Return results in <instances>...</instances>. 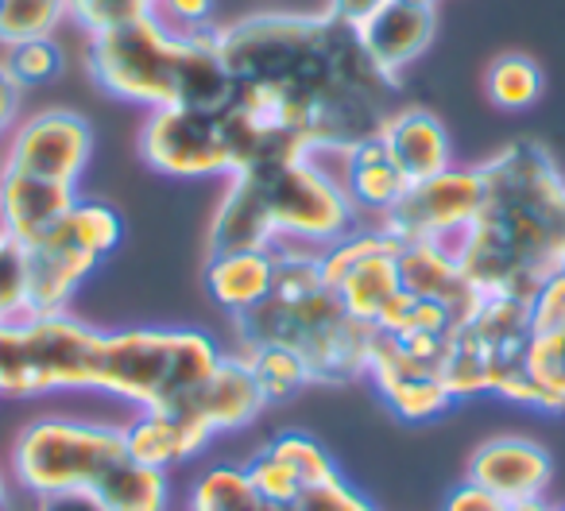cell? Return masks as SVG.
Wrapping results in <instances>:
<instances>
[{
	"label": "cell",
	"mask_w": 565,
	"mask_h": 511,
	"mask_svg": "<svg viewBox=\"0 0 565 511\" xmlns=\"http://www.w3.org/2000/svg\"><path fill=\"white\" fill-rule=\"evenodd\" d=\"M338 159H341V167L333 174H338L345 198L353 202L356 221H369V225L387 221V213L403 202L411 182H407V174L387 159V151L380 148L376 136L338 151Z\"/></svg>",
	"instance_id": "obj_22"
},
{
	"label": "cell",
	"mask_w": 565,
	"mask_h": 511,
	"mask_svg": "<svg viewBox=\"0 0 565 511\" xmlns=\"http://www.w3.org/2000/svg\"><path fill=\"white\" fill-rule=\"evenodd\" d=\"M205 291L225 315L241 318L271 295L275 252L271 248H233L205 256Z\"/></svg>",
	"instance_id": "obj_25"
},
{
	"label": "cell",
	"mask_w": 565,
	"mask_h": 511,
	"mask_svg": "<svg viewBox=\"0 0 565 511\" xmlns=\"http://www.w3.org/2000/svg\"><path fill=\"white\" fill-rule=\"evenodd\" d=\"M465 480L500 500H542L554 480V457L523 434H495L469 454Z\"/></svg>",
	"instance_id": "obj_16"
},
{
	"label": "cell",
	"mask_w": 565,
	"mask_h": 511,
	"mask_svg": "<svg viewBox=\"0 0 565 511\" xmlns=\"http://www.w3.org/2000/svg\"><path fill=\"white\" fill-rule=\"evenodd\" d=\"M140 156L151 171L171 179H213L236 174L233 143H228L225 117L217 109L198 105H171L148 113L140 128Z\"/></svg>",
	"instance_id": "obj_11"
},
{
	"label": "cell",
	"mask_w": 565,
	"mask_h": 511,
	"mask_svg": "<svg viewBox=\"0 0 565 511\" xmlns=\"http://www.w3.org/2000/svg\"><path fill=\"white\" fill-rule=\"evenodd\" d=\"M156 9V0H71V20L86 35L105 32V28L140 20Z\"/></svg>",
	"instance_id": "obj_36"
},
{
	"label": "cell",
	"mask_w": 565,
	"mask_h": 511,
	"mask_svg": "<svg viewBox=\"0 0 565 511\" xmlns=\"http://www.w3.org/2000/svg\"><path fill=\"white\" fill-rule=\"evenodd\" d=\"M228 71L225 125L236 174L282 159L345 151L392 117V82L361 35L330 12H256L217 28Z\"/></svg>",
	"instance_id": "obj_1"
},
{
	"label": "cell",
	"mask_w": 565,
	"mask_h": 511,
	"mask_svg": "<svg viewBox=\"0 0 565 511\" xmlns=\"http://www.w3.org/2000/svg\"><path fill=\"white\" fill-rule=\"evenodd\" d=\"M364 380L376 384L380 400L403 423H434L457 403L441 380V364L418 361L384 333H376V341H372V361Z\"/></svg>",
	"instance_id": "obj_14"
},
{
	"label": "cell",
	"mask_w": 565,
	"mask_h": 511,
	"mask_svg": "<svg viewBox=\"0 0 565 511\" xmlns=\"http://www.w3.org/2000/svg\"><path fill=\"white\" fill-rule=\"evenodd\" d=\"M546 511H565V503H562V508H546Z\"/></svg>",
	"instance_id": "obj_46"
},
{
	"label": "cell",
	"mask_w": 565,
	"mask_h": 511,
	"mask_svg": "<svg viewBox=\"0 0 565 511\" xmlns=\"http://www.w3.org/2000/svg\"><path fill=\"white\" fill-rule=\"evenodd\" d=\"M484 205V179L480 167H449V171L423 179L403 194V202L380 225L392 228L399 241H430L454 252L461 260V244L469 236Z\"/></svg>",
	"instance_id": "obj_12"
},
{
	"label": "cell",
	"mask_w": 565,
	"mask_h": 511,
	"mask_svg": "<svg viewBox=\"0 0 565 511\" xmlns=\"http://www.w3.org/2000/svg\"><path fill=\"white\" fill-rule=\"evenodd\" d=\"M275 284L256 310L233 318L241 349H291L310 384H349L369 376L376 330L353 318L322 279V252L275 244Z\"/></svg>",
	"instance_id": "obj_4"
},
{
	"label": "cell",
	"mask_w": 565,
	"mask_h": 511,
	"mask_svg": "<svg viewBox=\"0 0 565 511\" xmlns=\"http://www.w3.org/2000/svg\"><path fill=\"white\" fill-rule=\"evenodd\" d=\"M66 228L78 236V244H86L97 260H109L113 252L125 241V217L113 210L109 202H94V198H78L71 213H66Z\"/></svg>",
	"instance_id": "obj_32"
},
{
	"label": "cell",
	"mask_w": 565,
	"mask_h": 511,
	"mask_svg": "<svg viewBox=\"0 0 565 511\" xmlns=\"http://www.w3.org/2000/svg\"><path fill=\"white\" fill-rule=\"evenodd\" d=\"M356 225V210L330 163L318 156L282 159L228 174L225 198L213 210L205 233V256L275 244H302L322 252Z\"/></svg>",
	"instance_id": "obj_3"
},
{
	"label": "cell",
	"mask_w": 565,
	"mask_h": 511,
	"mask_svg": "<svg viewBox=\"0 0 565 511\" xmlns=\"http://www.w3.org/2000/svg\"><path fill=\"white\" fill-rule=\"evenodd\" d=\"M63 47L55 40H28L17 43V47L4 51V66L12 71V78L20 82L24 89L32 86H47L63 74Z\"/></svg>",
	"instance_id": "obj_33"
},
{
	"label": "cell",
	"mask_w": 565,
	"mask_h": 511,
	"mask_svg": "<svg viewBox=\"0 0 565 511\" xmlns=\"http://www.w3.org/2000/svg\"><path fill=\"white\" fill-rule=\"evenodd\" d=\"M542 89H546V78H542V66L534 63L531 55H500L488 63L484 71V94L495 109L503 113H523L531 105H539Z\"/></svg>",
	"instance_id": "obj_27"
},
{
	"label": "cell",
	"mask_w": 565,
	"mask_h": 511,
	"mask_svg": "<svg viewBox=\"0 0 565 511\" xmlns=\"http://www.w3.org/2000/svg\"><path fill=\"white\" fill-rule=\"evenodd\" d=\"M102 333L71 310L0 326V395L35 400L51 392H94Z\"/></svg>",
	"instance_id": "obj_8"
},
{
	"label": "cell",
	"mask_w": 565,
	"mask_h": 511,
	"mask_svg": "<svg viewBox=\"0 0 565 511\" xmlns=\"http://www.w3.org/2000/svg\"><path fill=\"white\" fill-rule=\"evenodd\" d=\"M9 500H12V488H9V477L0 469V511H9Z\"/></svg>",
	"instance_id": "obj_44"
},
{
	"label": "cell",
	"mask_w": 565,
	"mask_h": 511,
	"mask_svg": "<svg viewBox=\"0 0 565 511\" xmlns=\"http://www.w3.org/2000/svg\"><path fill=\"white\" fill-rule=\"evenodd\" d=\"M94 125L74 109H40L17 120L9 140L0 143V167L40 174L51 182L78 187L94 159Z\"/></svg>",
	"instance_id": "obj_13"
},
{
	"label": "cell",
	"mask_w": 565,
	"mask_h": 511,
	"mask_svg": "<svg viewBox=\"0 0 565 511\" xmlns=\"http://www.w3.org/2000/svg\"><path fill=\"white\" fill-rule=\"evenodd\" d=\"M186 511H264L244 465H213L198 472L186 492Z\"/></svg>",
	"instance_id": "obj_28"
},
{
	"label": "cell",
	"mask_w": 565,
	"mask_h": 511,
	"mask_svg": "<svg viewBox=\"0 0 565 511\" xmlns=\"http://www.w3.org/2000/svg\"><path fill=\"white\" fill-rule=\"evenodd\" d=\"M495 395L539 415H565V326L534 330L523 364L500 380Z\"/></svg>",
	"instance_id": "obj_21"
},
{
	"label": "cell",
	"mask_w": 565,
	"mask_h": 511,
	"mask_svg": "<svg viewBox=\"0 0 565 511\" xmlns=\"http://www.w3.org/2000/svg\"><path fill=\"white\" fill-rule=\"evenodd\" d=\"M86 71L102 94L151 113L171 105L217 109L228 102V71L217 55V28L182 35L151 12L89 35Z\"/></svg>",
	"instance_id": "obj_5"
},
{
	"label": "cell",
	"mask_w": 565,
	"mask_h": 511,
	"mask_svg": "<svg viewBox=\"0 0 565 511\" xmlns=\"http://www.w3.org/2000/svg\"><path fill=\"white\" fill-rule=\"evenodd\" d=\"M24 94H28V89L20 86L17 78H12V71L4 66V58H0V143L9 140V132L17 128Z\"/></svg>",
	"instance_id": "obj_40"
},
{
	"label": "cell",
	"mask_w": 565,
	"mask_h": 511,
	"mask_svg": "<svg viewBox=\"0 0 565 511\" xmlns=\"http://www.w3.org/2000/svg\"><path fill=\"white\" fill-rule=\"evenodd\" d=\"M213 9H217V0H156L151 17L163 20L171 32L194 35V32H210V28H217L213 24Z\"/></svg>",
	"instance_id": "obj_37"
},
{
	"label": "cell",
	"mask_w": 565,
	"mask_h": 511,
	"mask_svg": "<svg viewBox=\"0 0 565 511\" xmlns=\"http://www.w3.org/2000/svg\"><path fill=\"white\" fill-rule=\"evenodd\" d=\"M264 511H376L345 477L330 480V485L302 488L299 496L282 503H264Z\"/></svg>",
	"instance_id": "obj_35"
},
{
	"label": "cell",
	"mask_w": 565,
	"mask_h": 511,
	"mask_svg": "<svg viewBox=\"0 0 565 511\" xmlns=\"http://www.w3.org/2000/svg\"><path fill=\"white\" fill-rule=\"evenodd\" d=\"M356 35H361L364 55L392 82H403L407 66L418 63L430 51L434 35H438V9H418V4L392 0L369 24L356 28Z\"/></svg>",
	"instance_id": "obj_19"
},
{
	"label": "cell",
	"mask_w": 565,
	"mask_h": 511,
	"mask_svg": "<svg viewBox=\"0 0 565 511\" xmlns=\"http://www.w3.org/2000/svg\"><path fill=\"white\" fill-rule=\"evenodd\" d=\"M399 252L403 241L387 225L361 221L349 228L341 241L322 248V279L338 302L353 318L376 330L380 315L392 307V299L403 291L399 284Z\"/></svg>",
	"instance_id": "obj_10"
},
{
	"label": "cell",
	"mask_w": 565,
	"mask_h": 511,
	"mask_svg": "<svg viewBox=\"0 0 565 511\" xmlns=\"http://www.w3.org/2000/svg\"><path fill=\"white\" fill-rule=\"evenodd\" d=\"M387 4H392V0H326V12L356 32V28L369 24L376 12H384Z\"/></svg>",
	"instance_id": "obj_41"
},
{
	"label": "cell",
	"mask_w": 565,
	"mask_h": 511,
	"mask_svg": "<svg viewBox=\"0 0 565 511\" xmlns=\"http://www.w3.org/2000/svg\"><path fill=\"white\" fill-rule=\"evenodd\" d=\"M32 511H105V508L86 492H66V496H43V500H35Z\"/></svg>",
	"instance_id": "obj_42"
},
{
	"label": "cell",
	"mask_w": 565,
	"mask_h": 511,
	"mask_svg": "<svg viewBox=\"0 0 565 511\" xmlns=\"http://www.w3.org/2000/svg\"><path fill=\"white\" fill-rule=\"evenodd\" d=\"M441 511H546V503L542 500H500V496L461 480V485L446 496Z\"/></svg>",
	"instance_id": "obj_38"
},
{
	"label": "cell",
	"mask_w": 565,
	"mask_h": 511,
	"mask_svg": "<svg viewBox=\"0 0 565 511\" xmlns=\"http://www.w3.org/2000/svg\"><path fill=\"white\" fill-rule=\"evenodd\" d=\"M399 284L403 291H411L415 299L446 302L449 310L461 315V322L472 315L480 291L469 284L461 260L454 252H446L441 244L430 241H403L399 252Z\"/></svg>",
	"instance_id": "obj_24"
},
{
	"label": "cell",
	"mask_w": 565,
	"mask_h": 511,
	"mask_svg": "<svg viewBox=\"0 0 565 511\" xmlns=\"http://www.w3.org/2000/svg\"><path fill=\"white\" fill-rule=\"evenodd\" d=\"M28 260V299H32V315H66L71 302L78 299L82 287L94 279V272L105 260H97L86 244L58 221L47 236L24 244Z\"/></svg>",
	"instance_id": "obj_15"
},
{
	"label": "cell",
	"mask_w": 565,
	"mask_h": 511,
	"mask_svg": "<svg viewBox=\"0 0 565 511\" xmlns=\"http://www.w3.org/2000/svg\"><path fill=\"white\" fill-rule=\"evenodd\" d=\"M221 345L205 330H113L102 333L94 392H109L136 411H174L221 364Z\"/></svg>",
	"instance_id": "obj_6"
},
{
	"label": "cell",
	"mask_w": 565,
	"mask_h": 511,
	"mask_svg": "<svg viewBox=\"0 0 565 511\" xmlns=\"http://www.w3.org/2000/svg\"><path fill=\"white\" fill-rule=\"evenodd\" d=\"M125 441L140 465L171 472L202 457L213 446V430L186 411H136V418L125 426Z\"/></svg>",
	"instance_id": "obj_23"
},
{
	"label": "cell",
	"mask_w": 565,
	"mask_h": 511,
	"mask_svg": "<svg viewBox=\"0 0 565 511\" xmlns=\"http://www.w3.org/2000/svg\"><path fill=\"white\" fill-rule=\"evenodd\" d=\"M376 140L387 151V159L407 174L411 187L454 167V143H449L446 125L430 109H418V105L395 109L380 125Z\"/></svg>",
	"instance_id": "obj_20"
},
{
	"label": "cell",
	"mask_w": 565,
	"mask_h": 511,
	"mask_svg": "<svg viewBox=\"0 0 565 511\" xmlns=\"http://www.w3.org/2000/svg\"><path fill=\"white\" fill-rule=\"evenodd\" d=\"M71 20V0H0V47L28 40H55Z\"/></svg>",
	"instance_id": "obj_29"
},
{
	"label": "cell",
	"mask_w": 565,
	"mask_h": 511,
	"mask_svg": "<svg viewBox=\"0 0 565 511\" xmlns=\"http://www.w3.org/2000/svg\"><path fill=\"white\" fill-rule=\"evenodd\" d=\"M554 252H557V268H565V202H562V221H557V244H554Z\"/></svg>",
	"instance_id": "obj_43"
},
{
	"label": "cell",
	"mask_w": 565,
	"mask_h": 511,
	"mask_svg": "<svg viewBox=\"0 0 565 511\" xmlns=\"http://www.w3.org/2000/svg\"><path fill=\"white\" fill-rule=\"evenodd\" d=\"M484 205L461 244V268L480 295L534 299L557 272V221L565 174L542 143L515 140L480 163Z\"/></svg>",
	"instance_id": "obj_2"
},
{
	"label": "cell",
	"mask_w": 565,
	"mask_h": 511,
	"mask_svg": "<svg viewBox=\"0 0 565 511\" xmlns=\"http://www.w3.org/2000/svg\"><path fill=\"white\" fill-rule=\"evenodd\" d=\"M94 500L105 511H167L171 508V472L140 465L132 454L97 485Z\"/></svg>",
	"instance_id": "obj_26"
},
{
	"label": "cell",
	"mask_w": 565,
	"mask_h": 511,
	"mask_svg": "<svg viewBox=\"0 0 565 511\" xmlns=\"http://www.w3.org/2000/svg\"><path fill=\"white\" fill-rule=\"evenodd\" d=\"M125 457H128L125 426L47 415L28 423L17 434L9 469L17 488L32 496V500L66 496V492L94 496L97 485Z\"/></svg>",
	"instance_id": "obj_7"
},
{
	"label": "cell",
	"mask_w": 565,
	"mask_h": 511,
	"mask_svg": "<svg viewBox=\"0 0 565 511\" xmlns=\"http://www.w3.org/2000/svg\"><path fill=\"white\" fill-rule=\"evenodd\" d=\"M74 205H78V187L40 179L17 167H0V225L9 228L12 241H40Z\"/></svg>",
	"instance_id": "obj_18"
},
{
	"label": "cell",
	"mask_w": 565,
	"mask_h": 511,
	"mask_svg": "<svg viewBox=\"0 0 565 511\" xmlns=\"http://www.w3.org/2000/svg\"><path fill=\"white\" fill-rule=\"evenodd\" d=\"M264 446L271 449V454L279 457V461L287 465L295 477H299L302 488L330 485V480L341 477V469H338V461L330 457V449H326L318 438H310V434L282 430V434H275V438H267Z\"/></svg>",
	"instance_id": "obj_31"
},
{
	"label": "cell",
	"mask_w": 565,
	"mask_h": 511,
	"mask_svg": "<svg viewBox=\"0 0 565 511\" xmlns=\"http://www.w3.org/2000/svg\"><path fill=\"white\" fill-rule=\"evenodd\" d=\"M531 299L523 295H480L472 315L449 333L441 380L454 400L495 395L500 380L523 364L531 341Z\"/></svg>",
	"instance_id": "obj_9"
},
{
	"label": "cell",
	"mask_w": 565,
	"mask_h": 511,
	"mask_svg": "<svg viewBox=\"0 0 565 511\" xmlns=\"http://www.w3.org/2000/svg\"><path fill=\"white\" fill-rule=\"evenodd\" d=\"M236 353L248 361L252 376H256L259 392H264L267 403H282L299 395L302 387L310 384V372L291 349H279V345H252V349H236Z\"/></svg>",
	"instance_id": "obj_30"
},
{
	"label": "cell",
	"mask_w": 565,
	"mask_h": 511,
	"mask_svg": "<svg viewBox=\"0 0 565 511\" xmlns=\"http://www.w3.org/2000/svg\"><path fill=\"white\" fill-rule=\"evenodd\" d=\"M264 407H267V400H264V392H259L256 376H252L248 361H244L241 353H225L217 369L210 372V380L174 411L194 415L198 423L210 426L213 438H217V434H236V430H244V426H252Z\"/></svg>",
	"instance_id": "obj_17"
},
{
	"label": "cell",
	"mask_w": 565,
	"mask_h": 511,
	"mask_svg": "<svg viewBox=\"0 0 565 511\" xmlns=\"http://www.w3.org/2000/svg\"><path fill=\"white\" fill-rule=\"evenodd\" d=\"M32 315V299H28V260L24 244L12 241L0 252V326H20Z\"/></svg>",
	"instance_id": "obj_34"
},
{
	"label": "cell",
	"mask_w": 565,
	"mask_h": 511,
	"mask_svg": "<svg viewBox=\"0 0 565 511\" xmlns=\"http://www.w3.org/2000/svg\"><path fill=\"white\" fill-rule=\"evenodd\" d=\"M403 4H418V9H438V0H403Z\"/></svg>",
	"instance_id": "obj_45"
},
{
	"label": "cell",
	"mask_w": 565,
	"mask_h": 511,
	"mask_svg": "<svg viewBox=\"0 0 565 511\" xmlns=\"http://www.w3.org/2000/svg\"><path fill=\"white\" fill-rule=\"evenodd\" d=\"M531 326L534 330H557L565 326V268L550 272L531 299Z\"/></svg>",
	"instance_id": "obj_39"
}]
</instances>
